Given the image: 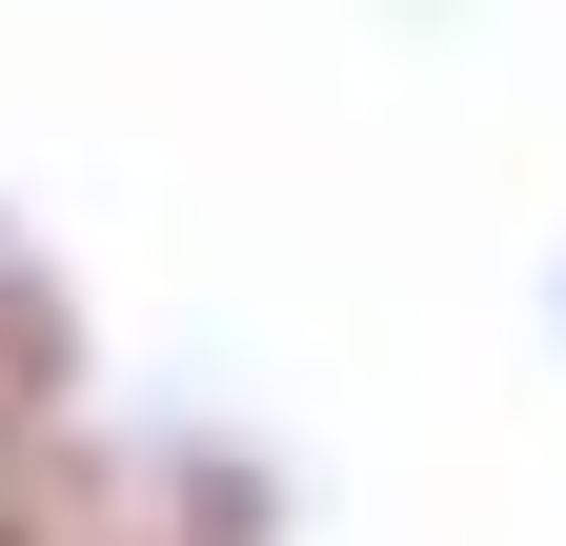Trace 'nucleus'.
I'll return each instance as SVG.
<instances>
[{
  "label": "nucleus",
  "mask_w": 566,
  "mask_h": 546,
  "mask_svg": "<svg viewBox=\"0 0 566 546\" xmlns=\"http://www.w3.org/2000/svg\"><path fill=\"white\" fill-rule=\"evenodd\" d=\"M0 546H21V385H0Z\"/></svg>",
  "instance_id": "1"
}]
</instances>
